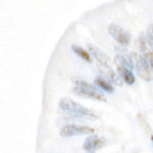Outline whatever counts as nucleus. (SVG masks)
<instances>
[{
  "label": "nucleus",
  "mask_w": 153,
  "mask_h": 153,
  "mask_svg": "<svg viewBox=\"0 0 153 153\" xmlns=\"http://www.w3.org/2000/svg\"><path fill=\"white\" fill-rule=\"evenodd\" d=\"M108 33L111 35V37L121 46L126 47L131 42V36L128 31H126L125 29H123L121 26H119L117 23H111L109 24L108 28Z\"/></svg>",
  "instance_id": "4"
},
{
  "label": "nucleus",
  "mask_w": 153,
  "mask_h": 153,
  "mask_svg": "<svg viewBox=\"0 0 153 153\" xmlns=\"http://www.w3.org/2000/svg\"><path fill=\"white\" fill-rule=\"evenodd\" d=\"M88 50L90 51L91 55L98 61V63L101 66L110 68L111 60H110L109 56L104 51H102L100 48H98L97 46H95L93 44H89L88 45Z\"/></svg>",
  "instance_id": "7"
},
{
  "label": "nucleus",
  "mask_w": 153,
  "mask_h": 153,
  "mask_svg": "<svg viewBox=\"0 0 153 153\" xmlns=\"http://www.w3.org/2000/svg\"><path fill=\"white\" fill-rule=\"evenodd\" d=\"M152 142H153V136H152Z\"/></svg>",
  "instance_id": "14"
},
{
  "label": "nucleus",
  "mask_w": 153,
  "mask_h": 153,
  "mask_svg": "<svg viewBox=\"0 0 153 153\" xmlns=\"http://www.w3.org/2000/svg\"><path fill=\"white\" fill-rule=\"evenodd\" d=\"M147 37L153 48V24H151L147 28Z\"/></svg>",
  "instance_id": "13"
},
{
  "label": "nucleus",
  "mask_w": 153,
  "mask_h": 153,
  "mask_svg": "<svg viewBox=\"0 0 153 153\" xmlns=\"http://www.w3.org/2000/svg\"><path fill=\"white\" fill-rule=\"evenodd\" d=\"M95 84L100 89H101L102 91H106L108 93H113L114 91H115L112 84L109 82H108L107 80H105L104 78H102V77H97L95 79Z\"/></svg>",
  "instance_id": "11"
},
{
  "label": "nucleus",
  "mask_w": 153,
  "mask_h": 153,
  "mask_svg": "<svg viewBox=\"0 0 153 153\" xmlns=\"http://www.w3.org/2000/svg\"><path fill=\"white\" fill-rule=\"evenodd\" d=\"M117 74L126 84L132 85L135 82V76L131 69L125 66H117Z\"/></svg>",
  "instance_id": "9"
},
{
  "label": "nucleus",
  "mask_w": 153,
  "mask_h": 153,
  "mask_svg": "<svg viewBox=\"0 0 153 153\" xmlns=\"http://www.w3.org/2000/svg\"><path fill=\"white\" fill-rule=\"evenodd\" d=\"M71 48L79 57H81L84 61L89 62V63H91L92 61L91 56L90 55V53L87 50H85L82 47H81L79 45H76V44H74V45L71 46Z\"/></svg>",
  "instance_id": "10"
},
{
  "label": "nucleus",
  "mask_w": 153,
  "mask_h": 153,
  "mask_svg": "<svg viewBox=\"0 0 153 153\" xmlns=\"http://www.w3.org/2000/svg\"><path fill=\"white\" fill-rule=\"evenodd\" d=\"M94 132H95L94 128L87 126L67 125V126H65L60 130V135L62 137H72L75 135L92 134Z\"/></svg>",
  "instance_id": "5"
},
{
  "label": "nucleus",
  "mask_w": 153,
  "mask_h": 153,
  "mask_svg": "<svg viewBox=\"0 0 153 153\" xmlns=\"http://www.w3.org/2000/svg\"><path fill=\"white\" fill-rule=\"evenodd\" d=\"M75 84L76 85L73 89V92L76 96L95 100L98 101H106V98L104 97V95L98 90V88L94 87L92 84L86 82L82 80L75 81Z\"/></svg>",
  "instance_id": "2"
},
{
  "label": "nucleus",
  "mask_w": 153,
  "mask_h": 153,
  "mask_svg": "<svg viewBox=\"0 0 153 153\" xmlns=\"http://www.w3.org/2000/svg\"><path fill=\"white\" fill-rule=\"evenodd\" d=\"M99 69H100V72L102 74V76L105 77V79H107L108 82H109L110 83H113L117 86L123 85V80L121 79L119 74H117L115 71H113L111 68L101 66V67H99Z\"/></svg>",
  "instance_id": "8"
},
{
  "label": "nucleus",
  "mask_w": 153,
  "mask_h": 153,
  "mask_svg": "<svg viewBox=\"0 0 153 153\" xmlns=\"http://www.w3.org/2000/svg\"><path fill=\"white\" fill-rule=\"evenodd\" d=\"M143 57L145 58V60L149 64L152 72H153V49L146 52L145 54H143Z\"/></svg>",
  "instance_id": "12"
},
{
  "label": "nucleus",
  "mask_w": 153,
  "mask_h": 153,
  "mask_svg": "<svg viewBox=\"0 0 153 153\" xmlns=\"http://www.w3.org/2000/svg\"><path fill=\"white\" fill-rule=\"evenodd\" d=\"M59 108L61 110L74 117H83L89 119L97 118V116L94 112L70 98L61 99L59 101Z\"/></svg>",
  "instance_id": "1"
},
{
  "label": "nucleus",
  "mask_w": 153,
  "mask_h": 153,
  "mask_svg": "<svg viewBox=\"0 0 153 153\" xmlns=\"http://www.w3.org/2000/svg\"><path fill=\"white\" fill-rule=\"evenodd\" d=\"M130 57L133 62L134 68L135 69L137 74L144 81L150 82L152 79V70L149 64L143 57V56L140 55L139 53L133 52L130 54Z\"/></svg>",
  "instance_id": "3"
},
{
  "label": "nucleus",
  "mask_w": 153,
  "mask_h": 153,
  "mask_svg": "<svg viewBox=\"0 0 153 153\" xmlns=\"http://www.w3.org/2000/svg\"><path fill=\"white\" fill-rule=\"evenodd\" d=\"M107 143L106 138L96 134L90 135L86 138L83 143V151L86 153H96L102 149Z\"/></svg>",
  "instance_id": "6"
}]
</instances>
